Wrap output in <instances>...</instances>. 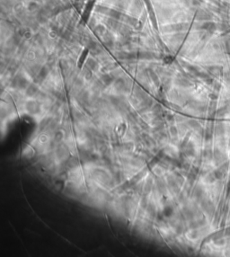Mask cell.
<instances>
[{
    "label": "cell",
    "instance_id": "cell-1",
    "mask_svg": "<svg viewBox=\"0 0 230 257\" xmlns=\"http://www.w3.org/2000/svg\"><path fill=\"white\" fill-rule=\"evenodd\" d=\"M25 110L31 114H39L41 113V106L40 103L33 100H30L25 103Z\"/></svg>",
    "mask_w": 230,
    "mask_h": 257
},
{
    "label": "cell",
    "instance_id": "cell-2",
    "mask_svg": "<svg viewBox=\"0 0 230 257\" xmlns=\"http://www.w3.org/2000/svg\"><path fill=\"white\" fill-rule=\"evenodd\" d=\"M38 94H39V88L36 84H30L28 87L25 89V95L28 97L37 96Z\"/></svg>",
    "mask_w": 230,
    "mask_h": 257
},
{
    "label": "cell",
    "instance_id": "cell-3",
    "mask_svg": "<svg viewBox=\"0 0 230 257\" xmlns=\"http://www.w3.org/2000/svg\"><path fill=\"white\" fill-rule=\"evenodd\" d=\"M86 66L90 68L93 72H95L99 69V65H98V62L96 60H95L93 58H88L86 59Z\"/></svg>",
    "mask_w": 230,
    "mask_h": 257
},
{
    "label": "cell",
    "instance_id": "cell-4",
    "mask_svg": "<svg viewBox=\"0 0 230 257\" xmlns=\"http://www.w3.org/2000/svg\"><path fill=\"white\" fill-rule=\"evenodd\" d=\"M100 80L102 81L105 86H109L113 82V77L112 75H109L107 73H105V74H103L101 76Z\"/></svg>",
    "mask_w": 230,
    "mask_h": 257
},
{
    "label": "cell",
    "instance_id": "cell-5",
    "mask_svg": "<svg viewBox=\"0 0 230 257\" xmlns=\"http://www.w3.org/2000/svg\"><path fill=\"white\" fill-rule=\"evenodd\" d=\"M95 32L96 34H98V35H104L106 32V31H105V28H104V26L97 25L95 28Z\"/></svg>",
    "mask_w": 230,
    "mask_h": 257
}]
</instances>
